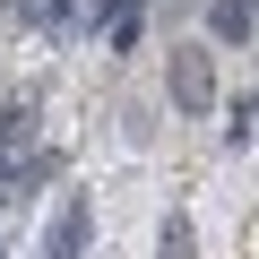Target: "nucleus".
<instances>
[{"label": "nucleus", "mask_w": 259, "mask_h": 259, "mask_svg": "<svg viewBox=\"0 0 259 259\" xmlns=\"http://www.w3.org/2000/svg\"><path fill=\"white\" fill-rule=\"evenodd\" d=\"M250 26H259V0H207V35L233 52V44H250Z\"/></svg>", "instance_id": "7ed1b4c3"}, {"label": "nucleus", "mask_w": 259, "mask_h": 259, "mask_svg": "<svg viewBox=\"0 0 259 259\" xmlns=\"http://www.w3.org/2000/svg\"><path fill=\"white\" fill-rule=\"evenodd\" d=\"M26 139H35V104H0V182L18 173V156H26Z\"/></svg>", "instance_id": "20e7f679"}, {"label": "nucleus", "mask_w": 259, "mask_h": 259, "mask_svg": "<svg viewBox=\"0 0 259 259\" xmlns=\"http://www.w3.org/2000/svg\"><path fill=\"white\" fill-rule=\"evenodd\" d=\"M121 9H139V0H121Z\"/></svg>", "instance_id": "0eeeda50"}, {"label": "nucleus", "mask_w": 259, "mask_h": 259, "mask_svg": "<svg viewBox=\"0 0 259 259\" xmlns=\"http://www.w3.org/2000/svg\"><path fill=\"white\" fill-rule=\"evenodd\" d=\"M259 130V95H233V112H225V147H242Z\"/></svg>", "instance_id": "423d86ee"}, {"label": "nucleus", "mask_w": 259, "mask_h": 259, "mask_svg": "<svg viewBox=\"0 0 259 259\" xmlns=\"http://www.w3.org/2000/svg\"><path fill=\"white\" fill-rule=\"evenodd\" d=\"M156 259H199V233H190V216H182V207L164 216V242H156Z\"/></svg>", "instance_id": "39448f33"}, {"label": "nucleus", "mask_w": 259, "mask_h": 259, "mask_svg": "<svg viewBox=\"0 0 259 259\" xmlns=\"http://www.w3.org/2000/svg\"><path fill=\"white\" fill-rule=\"evenodd\" d=\"M164 95H173L182 112H216V52H207V44H173V61H164Z\"/></svg>", "instance_id": "f257e3e1"}, {"label": "nucleus", "mask_w": 259, "mask_h": 259, "mask_svg": "<svg viewBox=\"0 0 259 259\" xmlns=\"http://www.w3.org/2000/svg\"><path fill=\"white\" fill-rule=\"evenodd\" d=\"M0 259H9V242H0Z\"/></svg>", "instance_id": "6e6552de"}, {"label": "nucleus", "mask_w": 259, "mask_h": 259, "mask_svg": "<svg viewBox=\"0 0 259 259\" xmlns=\"http://www.w3.org/2000/svg\"><path fill=\"white\" fill-rule=\"evenodd\" d=\"M87 242H95V207H87V190H69V199L52 207V225H44L35 259H87Z\"/></svg>", "instance_id": "f03ea898"}]
</instances>
